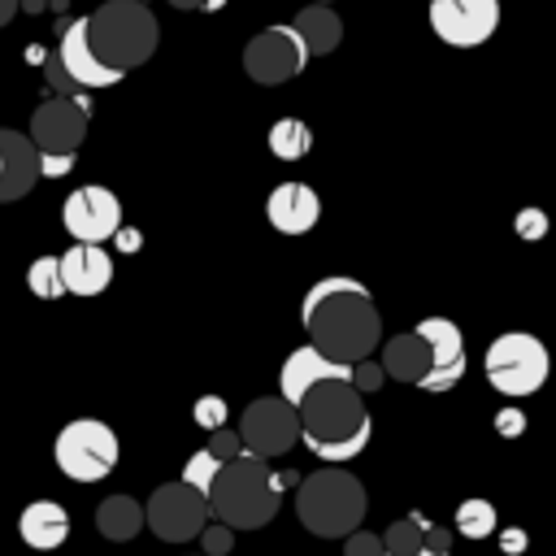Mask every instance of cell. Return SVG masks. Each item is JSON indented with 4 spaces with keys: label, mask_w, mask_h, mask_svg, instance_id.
Here are the masks:
<instances>
[{
    "label": "cell",
    "mask_w": 556,
    "mask_h": 556,
    "mask_svg": "<svg viewBox=\"0 0 556 556\" xmlns=\"http://www.w3.org/2000/svg\"><path fill=\"white\" fill-rule=\"evenodd\" d=\"M56 65H61V74L74 83V87H113V83H122L126 74H117V70H109L96 52H91V43H87V22L78 17V22H70L65 30H61V43H56Z\"/></svg>",
    "instance_id": "15"
},
{
    "label": "cell",
    "mask_w": 556,
    "mask_h": 556,
    "mask_svg": "<svg viewBox=\"0 0 556 556\" xmlns=\"http://www.w3.org/2000/svg\"><path fill=\"white\" fill-rule=\"evenodd\" d=\"M204 521H208V500H204L195 486H187L182 478L156 486V491L148 495V504H143V526H148L156 539H165V543H187V539H195V534L204 530Z\"/></svg>",
    "instance_id": "9"
},
{
    "label": "cell",
    "mask_w": 556,
    "mask_h": 556,
    "mask_svg": "<svg viewBox=\"0 0 556 556\" xmlns=\"http://www.w3.org/2000/svg\"><path fill=\"white\" fill-rule=\"evenodd\" d=\"M52 456H56V469L65 478H74V482H100V478H109L117 469L122 447H117L113 426H104L96 417H78V421H70L56 434Z\"/></svg>",
    "instance_id": "7"
},
{
    "label": "cell",
    "mask_w": 556,
    "mask_h": 556,
    "mask_svg": "<svg viewBox=\"0 0 556 556\" xmlns=\"http://www.w3.org/2000/svg\"><path fill=\"white\" fill-rule=\"evenodd\" d=\"M195 539H200L204 556H226V552L235 547V530H230V526H222V521H213V526L204 521V530H200Z\"/></svg>",
    "instance_id": "29"
},
{
    "label": "cell",
    "mask_w": 556,
    "mask_h": 556,
    "mask_svg": "<svg viewBox=\"0 0 556 556\" xmlns=\"http://www.w3.org/2000/svg\"><path fill=\"white\" fill-rule=\"evenodd\" d=\"M87 104L74 100V96H52L48 104H39L30 113V143L35 152H48V156H70L78 152V143L87 139Z\"/></svg>",
    "instance_id": "11"
},
{
    "label": "cell",
    "mask_w": 556,
    "mask_h": 556,
    "mask_svg": "<svg viewBox=\"0 0 556 556\" xmlns=\"http://www.w3.org/2000/svg\"><path fill=\"white\" fill-rule=\"evenodd\" d=\"M282 482H295V478H282V473L269 469V460H261L252 452H239V456L217 465V473L204 491L208 517H217L230 530H261L278 513Z\"/></svg>",
    "instance_id": "3"
},
{
    "label": "cell",
    "mask_w": 556,
    "mask_h": 556,
    "mask_svg": "<svg viewBox=\"0 0 556 556\" xmlns=\"http://www.w3.org/2000/svg\"><path fill=\"white\" fill-rule=\"evenodd\" d=\"M291 30L300 35V43H304L308 56H326V52H334L339 39H343V22H339V13H334L330 4H308V9H300V13L291 17Z\"/></svg>",
    "instance_id": "22"
},
{
    "label": "cell",
    "mask_w": 556,
    "mask_h": 556,
    "mask_svg": "<svg viewBox=\"0 0 556 556\" xmlns=\"http://www.w3.org/2000/svg\"><path fill=\"white\" fill-rule=\"evenodd\" d=\"M191 417H195V426L217 430V426H226V400L222 395H200L195 408H191Z\"/></svg>",
    "instance_id": "30"
},
{
    "label": "cell",
    "mask_w": 556,
    "mask_h": 556,
    "mask_svg": "<svg viewBox=\"0 0 556 556\" xmlns=\"http://www.w3.org/2000/svg\"><path fill=\"white\" fill-rule=\"evenodd\" d=\"M17 534H22V543L35 547V552H52V547H61L65 534H70V513H65L56 500H35V504L22 508Z\"/></svg>",
    "instance_id": "20"
},
{
    "label": "cell",
    "mask_w": 556,
    "mask_h": 556,
    "mask_svg": "<svg viewBox=\"0 0 556 556\" xmlns=\"http://www.w3.org/2000/svg\"><path fill=\"white\" fill-rule=\"evenodd\" d=\"M295 417H300V443L313 456H321L326 465L361 456L369 443V430H374L365 400L348 378H326V382L308 387L295 400Z\"/></svg>",
    "instance_id": "2"
},
{
    "label": "cell",
    "mask_w": 556,
    "mask_h": 556,
    "mask_svg": "<svg viewBox=\"0 0 556 556\" xmlns=\"http://www.w3.org/2000/svg\"><path fill=\"white\" fill-rule=\"evenodd\" d=\"M421 543L447 556V552H452V530H443V526H434V521H430V526H426V539H421Z\"/></svg>",
    "instance_id": "37"
},
{
    "label": "cell",
    "mask_w": 556,
    "mask_h": 556,
    "mask_svg": "<svg viewBox=\"0 0 556 556\" xmlns=\"http://www.w3.org/2000/svg\"><path fill=\"white\" fill-rule=\"evenodd\" d=\"M239 447L261 456V460H274L282 452H291L300 443V417H295V404H287L282 395H261L243 408L239 417Z\"/></svg>",
    "instance_id": "8"
},
{
    "label": "cell",
    "mask_w": 556,
    "mask_h": 556,
    "mask_svg": "<svg viewBox=\"0 0 556 556\" xmlns=\"http://www.w3.org/2000/svg\"><path fill=\"white\" fill-rule=\"evenodd\" d=\"M22 9H43V0H22Z\"/></svg>",
    "instance_id": "44"
},
{
    "label": "cell",
    "mask_w": 556,
    "mask_h": 556,
    "mask_svg": "<svg viewBox=\"0 0 556 556\" xmlns=\"http://www.w3.org/2000/svg\"><path fill=\"white\" fill-rule=\"evenodd\" d=\"M326 378H348V382H352V365H339V361L321 356L313 343H308V348H295V352L282 361L278 395H282L287 404H295L308 387H317V382H326Z\"/></svg>",
    "instance_id": "18"
},
{
    "label": "cell",
    "mask_w": 556,
    "mask_h": 556,
    "mask_svg": "<svg viewBox=\"0 0 556 556\" xmlns=\"http://www.w3.org/2000/svg\"><path fill=\"white\" fill-rule=\"evenodd\" d=\"M39 178V152L26 135L0 126V204L22 200Z\"/></svg>",
    "instance_id": "17"
},
{
    "label": "cell",
    "mask_w": 556,
    "mask_h": 556,
    "mask_svg": "<svg viewBox=\"0 0 556 556\" xmlns=\"http://www.w3.org/2000/svg\"><path fill=\"white\" fill-rule=\"evenodd\" d=\"M96 530L109 543H130L143 530V504L130 495H109L96 504Z\"/></svg>",
    "instance_id": "23"
},
{
    "label": "cell",
    "mask_w": 556,
    "mask_h": 556,
    "mask_svg": "<svg viewBox=\"0 0 556 556\" xmlns=\"http://www.w3.org/2000/svg\"><path fill=\"white\" fill-rule=\"evenodd\" d=\"M48 83H52V87H61V91H70V87H74V83H70L65 74H61V65H56V56H48Z\"/></svg>",
    "instance_id": "39"
},
{
    "label": "cell",
    "mask_w": 556,
    "mask_h": 556,
    "mask_svg": "<svg viewBox=\"0 0 556 556\" xmlns=\"http://www.w3.org/2000/svg\"><path fill=\"white\" fill-rule=\"evenodd\" d=\"M382 378H387V374H382V365H378V361H369V356L352 365V387H356L361 395L378 391V387H382Z\"/></svg>",
    "instance_id": "31"
},
{
    "label": "cell",
    "mask_w": 556,
    "mask_h": 556,
    "mask_svg": "<svg viewBox=\"0 0 556 556\" xmlns=\"http://www.w3.org/2000/svg\"><path fill=\"white\" fill-rule=\"evenodd\" d=\"M456 530H460L465 539H491V534H495V504H486V500H465V504L456 508Z\"/></svg>",
    "instance_id": "26"
},
{
    "label": "cell",
    "mask_w": 556,
    "mask_h": 556,
    "mask_svg": "<svg viewBox=\"0 0 556 556\" xmlns=\"http://www.w3.org/2000/svg\"><path fill=\"white\" fill-rule=\"evenodd\" d=\"M426 517L421 513H413V517H400V521H391L378 539H382V556H413L417 547H421V539H426Z\"/></svg>",
    "instance_id": "25"
},
{
    "label": "cell",
    "mask_w": 556,
    "mask_h": 556,
    "mask_svg": "<svg viewBox=\"0 0 556 556\" xmlns=\"http://www.w3.org/2000/svg\"><path fill=\"white\" fill-rule=\"evenodd\" d=\"M61 222L74 243H109L113 230L122 226V200L109 187H74L70 200L61 204Z\"/></svg>",
    "instance_id": "12"
},
{
    "label": "cell",
    "mask_w": 556,
    "mask_h": 556,
    "mask_svg": "<svg viewBox=\"0 0 556 556\" xmlns=\"http://www.w3.org/2000/svg\"><path fill=\"white\" fill-rule=\"evenodd\" d=\"M313 4H330V0H313Z\"/></svg>",
    "instance_id": "46"
},
{
    "label": "cell",
    "mask_w": 556,
    "mask_h": 556,
    "mask_svg": "<svg viewBox=\"0 0 556 556\" xmlns=\"http://www.w3.org/2000/svg\"><path fill=\"white\" fill-rule=\"evenodd\" d=\"M426 369H430V348H426V339H421L417 330L391 334V339L382 343V374H387V378L417 387V382L426 378Z\"/></svg>",
    "instance_id": "21"
},
{
    "label": "cell",
    "mask_w": 556,
    "mask_h": 556,
    "mask_svg": "<svg viewBox=\"0 0 556 556\" xmlns=\"http://www.w3.org/2000/svg\"><path fill=\"white\" fill-rule=\"evenodd\" d=\"M500 26V0H430V30L452 48H478Z\"/></svg>",
    "instance_id": "13"
},
{
    "label": "cell",
    "mask_w": 556,
    "mask_h": 556,
    "mask_svg": "<svg viewBox=\"0 0 556 556\" xmlns=\"http://www.w3.org/2000/svg\"><path fill=\"white\" fill-rule=\"evenodd\" d=\"M61 261V282L70 295H100L113 282V261L104 252V243H74Z\"/></svg>",
    "instance_id": "19"
},
{
    "label": "cell",
    "mask_w": 556,
    "mask_h": 556,
    "mask_svg": "<svg viewBox=\"0 0 556 556\" xmlns=\"http://www.w3.org/2000/svg\"><path fill=\"white\" fill-rule=\"evenodd\" d=\"M504 552H526V534L521 530H504Z\"/></svg>",
    "instance_id": "40"
},
{
    "label": "cell",
    "mask_w": 556,
    "mask_h": 556,
    "mask_svg": "<svg viewBox=\"0 0 556 556\" xmlns=\"http://www.w3.org/2000/svg\"><path fill=\"white\" fill-rule=\"evenodd\" d=\"M213 460H230V456H239L243 447H239V434L235 430H226V426H217V430H208V447H204Z\"/></svg>",
    "instance_id": "32"
},
{
    "label": "cell",
    "mask_w": 556,
    "mask_h": 556,
    "mask_svg": "<svg viewBox=\"0 0 556 556\" xmlns=\"http://www.w3.org/2000/svg\"><path fill=\"white\" fill-rule=\"evenodd\" d=\"M343 556H382V539L356 526L352 534H343Z\"/></svg>",
    "instance_id": "33"
},
{
    "label": "cell",
    "mask_w": 556,
    "mask_h": 556,
    "mask_svg": "<svg viewBox=\"0 0 556 556\" xmlns=\"http://www.w3.org/2000/svg\"><path fill=\"white\" fill-rule=\"evenodd\" d=\"M417 334L430 348V369H426V378L417 387L452 391L465 378V334H460V326L447 321V317H426V321H417Z\"/></svg>",
    "instance_id": "14"
},
{
    "label": "cell",
    "mask_w": 556,
    "mask_h": 556,
    "mask_svg": "<svg viewBox=\"0 0 556 556\" xmlns=\"http://www.w3.org/2000/svg\"><path fill=\"white\" fill-rule=\"evenodd\" d=\"M300 321H304L308 343L339 365H356V361L374 356V348L382 339V313H378L369 287L348 274L317 278L304 291Z\"/></svg>",
    "instance_id": "1"
},
{
    "label": "cell",
    "mask_w": 556,
    "mask_h": 556,
    "mask_svg": "<svg viewBox=\"0 0 556 556\" xmlns=\"http://www.w3.org/2000/svg\"><path fill=\"white\" fill-rule=\"evenodd\" d=\"M304 65H308V52H304L300 35L291 30V22H287V26H265V30H256V35L248 39V48H243V70H248V78L261 83V87H278V83L295 78Z\"/></svg>",
    "instance_id": "10"
},
{
    "label": "cell",
    "mask_w": 556,
    "mask_h": 556,
    "mask_svg": "<svg viewBox=\"0 0 556 556\" xmlns=\"http://www.w3.org/2000/svg\"><path fill=\"white\" fill-rule=\"evenodd\" d=\"M83 22H87V43H91V52H96L109 70H117V74L139 70L143 61H152L156 39H161V26H156L152 9L139 4V0H104V4H100L91 17H83Z\"/></svg>",
    "instance_id": "4"
},
{
    "label": "cell",
    "mask_w": 556,
    "mask_h": 556,
    "mask_svg": "<svg viewBox=\"0 0 556 556\" xmlns=\"http://www.w3.org/2000/svg\"><path fill=\"white\" fill-rule=\"evenodd\" d=\"M113 239H117V248H122V252H135V248L143 243V239H139V230H126V226H117V230H113Z\"/></svg>",
    "instance_id": "38"
},
{
    "label": "cell",
    "mask_w": 556,
    "mask_h": 556,
    "mask_svg": "<svg viewBox=\"0 0 556 556\" xmlns=\"http://www.w3.org/2000/svg\"><path fill=\"white\" fill-rule=\"evenodd\" d=\"M482 369H486V382L500 395L521 400V395H534L547 382V348H543V339H534L526 330H508V334L491 339V348L482 356Z\"/></svg>",
    "instance_id": "6"
},
{
    "label": "cell",
    "mask_w": 556,
    "mask_h": 556,
    "mask_svg": "<svg viewBox=\"0 0 556 556\" xmlns=\"http://www.w3.org/2000/svg\"><path fill=\"white\" fill-rule=\"evenodd\" d=\"M139 4H143V0H139Z\"/></svg>",
    "instance_id": "47"
},
{
    "label": "cell",
    "mask_w": 556,
    "mask_h": 556,
    "mask_svg": "<svg viewBox=\"0 0 556 556\" xmlns=\"http://www.w3.org/2000/svg\"><path fill=\"white\" fill-rule=\"evenodd\" d=\"M308 148H313L308 122H300V117H278V122L269 126V152H274L278 161H300V156H308Z\"/></svg>",
    "instance_id": "24"
},
{
    "label": "cell",
    "mask_w": 556,
    "mask_h": 556,
    "mask_svg": "<svg viewBox=\"0 0 556 556\" xmlns=\"http://www.w3.org/2000/svg\"><path fill=\"white\" fill-rule=\"evenodd\" d=\"M413 556H443V552H434V547H426V543H421V547H417Z\"/></svg>",
    "instance_id": "43"
},
{
    "label": "cell",
    "mask_w": 556,
    "mask_h": 556,
    "mask_svg": "<svg viewBox=\"0 0 556 556\" xmlns=\"http://www.w3.org/2000/svg\"><path fill=\"white\" fill-rule=\"evenodd\" d=\"M265 217L278 235H304L321 217V200L308 182H278L265 200Z\"/></svg>",
    "instance_id": "16"
},
{
    "label": "cell",
    "mask_w": 556,
    "mask_h": 556,
    "mask_svg": "<svg viewBox=\"0 0 556 556\" xmlns=\"http://www.w3.org/2000/svg\"><path fill=\"white\" fill-rule=\"evenodd\" d=\"M495 430H500V434H504V439H517V434H521V430H526V417H521V413H517V408H504V413H500V417H495Z\"/></svg>",
    "instance_id": "36"
},
{
    "label": "cell",
    "mask_w": 556,
    "mask_h": 556,
    "mask_svg": "<svg viewBox=\"0 0 556 556\" xmlns=\"http://www.w3.org/2000/svg\"><path fill=\"white\" fill-rule=\"evenodd\" d=\"M222 4H226V0H208V4H204V9H222Z\"/></svg>",
    "instance_id": "45"
},
{
    "label": "cell",
    "mask_w": 556,
    "mask_h": 556,
    "mask_svg": "<svg viewBox=\"0 0 556 556\" xmlns=\"http://www.w3.org/2000/svg\"><path fill=\"white\" fill-rule=\"evenodd\" d=\"M26 287H30L39 300H56V295H65L61 261H56V256H35L30 269H26Z\"/></svg>",
    "instance_id": "27"
},
{
    "label": "cell",
    "mask_w": 556,
    "mask_h": 556,
    "mask_svg": "<svg viewBox=\"0 0 556 556\" xmlns=\"http://www.w3.org/2000/svg\"><path fill=\"white\" fill-rule=\"evenodd\" d=\"M169 4H174V9H204L208 0H169Z\"/></svg>",
    "instance_id": "42"
},
{
    "label": "cell",
    "mask_w": 556,
    "mask_h": 556,
    "mask_svg": "<svg viewBox=\"0 0 556 556\" xmlns=\"http://www.w3.org/2000/svg\"><path fill=\"white\" fill-rule=\"evenodd\" d=\"M513 230H517L521 239H543V235H547V217H543V208H521L517 222H513Z\"/></svg>",
    "instance_id": "34"
},
{
    "label": "cell",
    "mask_w": 556,
    "mask_h": 556,
    "mask_svg": "<svg viewBox=\"0 0 556 556\" xmlns=\"http://www.w3.org/2000/svg\"><path fill=\"white\" fill-rule=\"evenodd\" d=\"M74 161H78V152H70V156H48V152H39V178H61V174L74 169Z\"/></svg>",
    "instance_id": "35"
},
{
    "label": "cell",
    "mask_w": 556,
    "mask_h": 556,
    "mask_svg": "<svg viewBox=\"0 0 556 556\" xmlns=\"http://www.w3.org/2000/svg\"><path fill=\"white\" fill-rule=\"evenodd\" d=\"M217 465H222V460H213V456L200 447V452L187 460V469H182V482H187V486H195V491L204 495V491H208V482H213V473H217Z\"/></svg>",
    "instance_id": "28"
},
{
    "label": "cell",
    "mask_w": 556,
    "mask_h": 556,
    "mask_svg": "<svg viewBox=\"0 0 556 556\" xmlns=\"http://www.w3.org/2000/svg\"><path fill=\"white\" fill-rule=\"evenodd\" d=\"M365 486L356 473L348 469H313L308 478H300L295 486V517L304 530H313L317 539H343L365 521Z\"/></svg>",
    "instance_id": "5"
},
{
    "label": "cell",
    "mask_w": 556,
    "mask_h": 556,
    "mask_svg": "<svg viewBox=\"0 0 556 556\" xmlns=\"http://www.w3.org/2000/svg\"><path fill=\"white\" fill-rule=\"evenodd\" d=\"M17 9H22V0H0V26H9L17 17Z\"/></svg>",
    "instance_id": "41"
}]
</instances>
